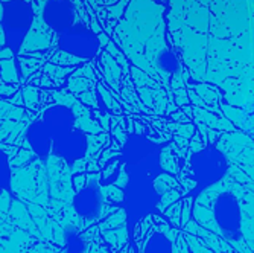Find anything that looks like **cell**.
<instances>
[{"label":"cell","mask_w":254,"mask_h":253,"mask_svg":"<svg viewBox=\"0 0 254 253\" xmlns=\"http://www.w3.org/2000/svg\"><path fill=\"white\" fill-rule=\"evenodd\" d=\"M230 162L227 156L215 145H205L195 151L186 165V195L198 197L201 192L213 188L228 174Z\"/></svg>","instance_id":"obj_1"},{"label":"cell","mask_w":254,"mask_h":253,"mask_svg":"<svg viewBox=\"0 0 254 253\" xmlns=\"http://www.w3.org/2000/svg\"><path fill=\"white\" fill-rule=\"evenodd\" d=\"M161 200V194L155 186V180L145 174H127L122 186V200L118 203L127 218L128 235L132 238L135 226L149 217Z\"/></svg>","instance_id":"obj_2"},{"label":"cell","mask_w":254,"mask_h":253,"mask_svg":"<svg viewBox=\"0 0 254 253\" xmlns=\"http://www.w3.org/2000/svg\"><path fill=\"white\" fill-rule=\"evenodd\" d=\"M163 150L165 144L152 141L143 134L129 133L122 144L119 162L127 174H145L155 180L165 174L161 165Z\"/></svg>","instance_id":"obj_3"},{"label":"cell","mask_w":254,"mask_h":253,"mask_svg":"<svg viewBox=\"0 0 254 253\" xmlns=\"http://www.w3.org/2000/svg\"><path fill=\"white\" fill-rule=\"evenodd\" d=\"M34 21L32 3L26 0H8L3 3V14L0 26L5 34V44L12 52L14 58L18 57L21 44L25 41Z\"/></svg>","instance_id":"obj_4"},{"label":"cell","mask_w":254,"mask_h":253,"mask_svg":"<svg viewBox=\"0 0 254 253\" xmlns=\"http://www.w3.org/2000/svg\"><path fill=\"white\" fill-rule=\"evenodd\" d=\"M52 46L57 51L79 58L82 63L93 60L102 49L98 34H95L93 29L85 25L82 20L60 35L54 34Z\"/></svg>","instance_id":"obj_5"},{"label":"cell","mask_w":254,"mask_h":253,"mask_svg":"<svg viewBox=\"0 0 254 253\" xmlns=\"http://www.w3.org/2000/svg\"><path fill=\"white\" fill-rule=\"evenodd\" d=\"M213 218L222 238L233 246L242 238V208L239 198L230 191L221 192L213 203Z\"/></svg>","instance_id":"obj_6"},{"label":"cell","mask_w":254,"mask_h":253,"mask_svg":"<svg viewBox=\"0 0 254 253\" xmlns=\"http://www.w3.org/2000/svg\"><path fill=\"white\" fill-rule=\"evenodd\" d=\"M104 203L105 198L98 178L88 177L84 185L76 189L72 200V208L84 223H91L102 215Z\"/></svg>","instance_id":"obj_7"},{"label":"cell","mask_w":254,"mask_h":253,"mask_svg":"<svg viewBox=\"0 0 254 253\" xmlns=\"http://www.w3.org/2000/svg\"><path fill=\"white\" fill-rule=\"evenodd\" d=\"M41 18L55 35H60L70 29L81 20L73 0H46Z\"/></svg>","instance_id":"obj_8"},{"label":"cell","mask_w":254,"mask_h":253,"mask_svg":"<svg viewBox=\"0 0 254 253\" xmlns=\"http://www.w3.org/2000/svg\"><path fill=\"white\" fill-rule=\"evenodd\" d=\"M88 148H90L88 136L79 128H72L65 134L54 139L52 154L64 160L65 164L72 165L79 162L81 159L87 156Z\"/></svg>","instance_id":"obj_9"},{"label":"cell","mask_w":254,"mask_h":253,"mask_svg":"<svg viewBox=\"0 0 254 253\" xmlns=\"http://www.w3.org/2000/svg\"><path fill=\"white\" fill-rule=\"evenodd\" d=\"M149 58L154 72L158 74L166 84H169L171 80L181 81V64L178 61V57L163 43V40L160 41L158 48L149 46Z\"/></svg>","instance_id":"obj_10"},{"label":"cell","mask_w":254,"mask_h":253,"mask_svg":"<svg viewBox=\"0 0 254 253\" xmlns=\"http://www.w3.org/2000/svg\"><path fill=\"white\" fill-rule=\"evenodd\" d=\"M40 119L48 127L54 139L75 128V124H76V116L73 110L65 104L49 105L48 108L43 110Z\"/></svg>","instance_id":"obj_11"},{"label":"cell","mask_w":254,"mask_h":253,"mask_svg":"<svg viewBox=\"0 0 254 253\" xmlns=\"http://www.w3.org/2000/svg\"><path fill=\"white\" fill-rule=\"evenodd\" d=\"M26 142L31 148V151L41 160H48L52 154V145H54V137L44 122L38 118L32 121L25 133Z\"/></svg>","instance_id":"obj_12"},{"label":"cell","mask_w":254,"mask_h":253,"mask_svg":"<svg viewBox=\"0 0 254 253\" xmlns=\"http://www.w3.org/2000/svg\"><path fill=\"white\" fill-rule=\"evenodd\" d=\"M142 253H174V241L168 234L154 231L146 237Z\"/></svg>","instance_id":"obj_13"},{"label":"cell","mask_w":254,"mask_h":253,"mask_svg":"<svg viewBox=\"0 0 254 253\" xmlns=\"http://www.w3.org/2000/svg\"><path fill=\"white\" fill-rule=\"evenodd\" d=\"M63 250L64 253H85L87 252V241L78 227L67 224L63 231Z\"/></svg>","instance_id":"obj_14"},{"label":"cell","mask_w":254,"mask_h":253,"mask_svg":"<svg viewBox=\"0 0 254 253\" xmlns=\"http://www.w3.org/2000/svg\"><path fill=\"white\" fill-rule=\"evenodd\" d=\"M12 188V171L8 153L0 148V191L11 192Z\"/></svg>","instance_id":"obj_15"},{"label":"cell","mask_w":254,"mask_h":253,"mask_svg":"<svg viewBox=\"0 0 254 253\" xmlns=\"http://www.w3.org/2000/svg\"><path fill=\"white\" fill-rule=\"evenodd\" d=\"M2 46H5V34H3L2 26H0V48H2Z\"/></svg>","instance_id":"obj_16"},{"label":"cell","mask_w":254,"mask_h":253,"mask_svg":"<svg viewBox=\"0 0 254 253\" xmlns=\"http://www.w3.org/2000/svg\"><path fill=\"white\" fill-rule=\"evenodd\" d=\"M2 14H3V3L0 2V20H2Z\"/></svg>","instance_id":"obj_17"}]
</instances>
